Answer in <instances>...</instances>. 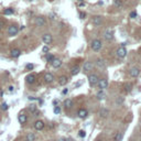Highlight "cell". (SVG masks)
Listing matches in <instances>:
<instances>
[{"mask_svg": "<svg viewBox=\"0 0 141 141\" xmlns=\"http://www.w3.org/2000/svg\"><path fill=\"white\" fill-rule=\"evenodd\" d=\"M101 41L98 40V39H95V40L92 41V44H90V46H92L93 51H95V52H98L99 50L101 49Z\"/></svg>", "mask_w": 141, "mask_h": 141, "instance_id": "1", "label": "cell"}, {"mask_svg": "<svg viewBox=\"0 0 141 141\" xmlns=\"http://www.w3.org/2000/svg\"><path fill=\"white\" fill-rule=\"evenodd\" d=\"M127 50L125 46H121V47H119L118 50H117V56H118L119 58H124L126 57V55H127Z\"/></svg>", "mask_w": 141, "mask_h": 141, "instance_id": "2", "label": "cell"}, {"mask_svg": "<svg viewBox=\"0 0 141 141\" xmlns=\"http://www.w3.org/2000/svg\"><path fill=\"white\" fill-rule=\"evenodd\" d=\"M104 37L106 41H111L114 39V31L111 29H107L104 34Z\"/></svg>", "mask_w": 141, "mask_h": 141, "instance_id": "3", "label": "cell"}, {"mask_svg": "<svg viewBox=\"0 0 141 141\" xmlns=\"http://www.w3.org/2000/svg\"><path fill=\"white\" fill-rule=\"evenodd\" d=\"M18 32H19V29H18V26H9V29H8V34L10 35V37H13V35H16Z\"/></svg>", "mask_w": 141, "mask_h": 141, "instance_id": "4", "label": "cell"}, {"mask_svg": "<svg viewBox=\"0 0 141 141\" xmlns=\"http://www.w3.org/2000/svg\"><path fill=\"white\" fill-rule=\"evenodd\" d=\"M98 87L103 90V89L107 88V86H108V81H107L106 78H103V79H100V81H98Z\"/></svg>", "mask_w": 141, "mask_h": 141, "instance_id": "5", "label": "cell"}, {"mask_svg": "<svg viewBox=\"0 0 141 141\" xmlns=\"http://www.w3.org/2000/svg\"><path fill=\"white\" fill-rule=\"evenodd\" d=\"M88 82L90 83V85H95V84H97V82H98L97 75H95V74H90V75L88 76Z\"/></svg>", "mask_w": 141, "mask_h": 141, "instance_id": "6", "label": "cell"}, {"mask_svg": "<svg viewBox=\"0 0 141 141\" xmlns=\"http://www.w3.org/2000/svg\"><path fill=\"white\" fill-rule=\"evenodd\" d=\"M139 74H140V68H138V67H132L130 69V75L132 77H137Z\"/></svg>", "mask_w": 141, "mask_h": 141, "instance_id": "7", "label": "cell"}, {"mask_svg": "<svg viewBox=\"0 0 141 141\" xmlns=\"http://www.w3.org/2000/svg\"><path fill=\"white\" fill-rule=\"evenodd\" d=\"M42 40H43V42L45 44H50L52 42V35L49 34V33H47V34H44L43 37H42Z\"/></svg>", "mask_w": 141, "mask_h": 141, "instance_id": "8", "label": "cell"}, {"mask_svg": "<svg viewBox=\"0 0 141 141\" xmlns=\"http://www.w3.org/2000/svg\"><path fill=\"white\" fill-rule=\"evenodd\" d=\"M51 63H52V66L54 67V68H58V67L62 65V61H61L60 58H54Z\"/></svg>", "mask_w": 141, "mask_h": 141, "instance_id": "9", "label": "cell"}, {"mask_svg": "<svg viewBox=\"0 0 141 141\" xmlns=\"http://www.w3.org/2000/svg\"><path fill=\"white\" fill-rule=\"evenodd\" d=\"M34 128L37 130H42L44 128V122L42 120H37L35 121V124H34Z\"/></svg>", "mask_w": 141, "mask_h": 141, "instance_id": "10", "label": "cell"}, {"mask_svg": "<svg viewBox=\"0 0 141 141\" xmlns=\"http://www.w3.org/2000/svg\"><path fill=\"white\" fill-rule=\"evenodd\" d=\"M35 24H37V26H43L44 24H45V20H44V18L42 17H39L35 19Z\"/></svg>", "mask_w": 141, "mask_h": 141, "instance_id": "11", "label": "cell"}, {"mask_svg": "<svg viewBox=\"0 0 141 141\" xmlns=\"http://www.w3.org/2000/svg\"><path fill=\"white\" fill-rule=\"evenodd\" d=\"M83 68H84V71H86V72L92 71V69H93V63H92V62H85Z\"/></svg>", "mask_w": 141, "mask_h": 141, "instance_id": "12", "label": "cell"}, {"mask_svg": "<svg viewBox=\"0 0 141 141\" xmlns=\"http://www.w3.org/2000/svg\"><path fill=\"white\" fill-rule=\"evenodd\" d=\"M101 22H103V20H101V17H99V16L93 18V23H94L95 26H100Z\"/></svg>", "mask_w": 141, "mask_h": 141, "instance_id": "13", "label": "cell"}, {"mask_svg": "<svg viewBox=\"0 0 141 141\" xmlns=\"http://www.w3.org/2000/svg\"><path fill=\"white\" fill-rule=\"evenodd\" d=\"M20 54H21V51L19 49H13L11 51V56H12V57H15V58L19 57V56H20Z\"/></svg>", "mask_w": 141, "mask_h": 141, "instance_id": "14", "label": "cell"}, {"mask_svg": "<svg viewBox=\"0 0 141 141\" xmlns=\"http://www.w3.org/2000/svg\"><path fill=\"white\" fill-rule=\"evenodd\" d=\"M18 119H19V122H20V124H26V120H28L26 115H24V114H20L19 117H18Z\"/></svg>", "mask_w": 141, "mask_h": 141, "instance_id": "15", "label": "cell"}, {"mask_svg": "<svg viewBox=\"0 0 141 141\" xmlns=\"http://www.w3.org/2000/svg\"><path fill=\"white\" fill-rule=\"evenodd\" d=\"M44 79H45L46 83H51V82H53L54 77H53V75L51 73H46L45 76H44Z\"/></svg>", "mask_w": 141, "mask_h": 141, "instance_id": "16", "label": "cell"}, {"mask_svg": "<svg viewBox=\"0 0 141 141\" xmlns=\"http://www.w3.org/2000/svg\"><path fill=\"white\" fill-rule=\"evenodd\" d=\"M87 110L86 109H79L78 110V117L79 118H86L87 117Z\"/></svg>", "mask_w": 141, "mask_h": 141, "instance_id": "17", "label": "cell"}, {"mask_svg": "<svg viewBox=\"0 0 141 141\" xmlns=\"http://www.w3.org/2000/svg\"><path fill=\"white\" fill-rule=\"evenodd\" d=\"M96 65H97L99 68H105V66H106V64H105L103 58H98L97 62H96Z\"/></svg>", "mask_w": 141, "mask_h": 141, "instance_id": "18", "label": "cell"}, {"mask_svg": "<svg viewBox=\"0 0 141 141\" xmlns=\"http://www.w3.org/2000/svg\"><path fill=\"white\" fill-rule=\"evenodd\" d=\"M26 83H29V84H33L35 82V76L34 75H28V76H26Z\"/></svg>", "mask_w": 141, "mask_h": 141, "instance_id": "19", "label": "cell"}, {"mask_svg": "<svg viewBox=\"0 0 141 141\" xmlns=\"http://www.w3.org/2000/svg\"><path fill=\"white\" fill-rule=\"evenodd\" d=\"M79 71H81L79 66H73L72 69H71V74L72 75H77L78 73H79Z\"/></svg>", "mask_w": 141, "mask_h": 141, "instance_id": "20", "label": "cell"}, {"mask_svg": "<svg viewBox=\"0 0 141 141\" xmlns=\"http://www.w3.org/2000/svg\"><path fill=\"white\" fill-rule=\"evenodd\" d=\"M34 140H35V135L34 133L30 132V133L26 135V141H34Z\"/></svg>", "mask_w": 141, "mask_h": 141, "instance_id": "21", "label": "cell"}, {"mask_svg": "<svg viewBox=\"0 0 141 141\" xmlns=\"http://www.w3.org/2000/svg\"><path fill=\"white\" fill-rule=\"evenodd\" d=\"M58 83H60V85H62V86L66 85V83H67V77H65V76H62V77H60V81H58Z\"/></svg>", "mask_w": 141, "mask_h": 141, "instance_id": "22", "label": "cell"}, {"mask_svg": "<svg viewBox=\"0 0 141 141\" xmlns=\"http://www.w3.org/2000/svg\"><path fill=\"white\" fill-rule=\"evenodd\" d=\"M73 105V101L71 100V99H66V100L64 101V106H65V108H71Z\"/></svg>", "mask_w": 141, "mask_h": 141, "instance_id": "23", "label": "cell"}, {"mask_svg": "<svg viewBox=\"0 0 141 141\" xmlns=\"http://www.w3.org/2000/svg\"><path fill=\"white\" fill-rule=\"evenodd\" d=\"M122 139V133L121 132H117L115 136V141H121Z\"/></svg>", "mask_w": 141, "mask_h": 141, "instance_id": "24", "label": "cell"}, {"mask_svg": "<svg viewBox=\"0 0 141 141\" xmlns=\"http://www.w3.org/2000/svg\"><path fill=\"white\" fill-rule=\"evenodd\" d=\"M12 13H13V9H10V8L5 9V15L6 16H10V15H12Z\"/></svg>", "mask_w": 141, "mask_h": 141, "instance_id": "25", "label": "cell"}, {"mask_svg": "<svg viewBox=\"0 0 141 141\" xmlns=\"http://www.w3.org/2000/svg\"><path fill=\"white\" fill-rule=\"evenodd\" d=\"M114 5H115L116 7H118V8H121V7H122L121 0H115V1H114Z\"/></svg>", "mask_w": 141, "mask_h": 141, "instance_id": "26", "label": "cell"}, {"mask_svg": "<svg viewBox=\"0 0 141 141\" xmlns=\"http://www.w3.org/2000/svg\"><path fill=\"white\" fill-rule=\"evenodd\" d=\"M100 116L101 117H107V116H108V110L107 109H101L100 110Z\"/></svg>", "mask_w": 141, "mask_h": 141, "instance_id": "27", "label": "cell"}, {"mask_svg": "<svg viewBox=\"0 0 141 141\" xmlns=\"http://www.w3.org/2000/svg\"><path fill=\"white\" fill-rule=\"evenodd\" d=\"M104 97H105L104 92H98L97 93V98L98 99H104Z\"/></svg>", "mask_w": 141, "mask_h": 141, "instance_id": "28", "label": "cell"}, {"mask_svg": "<svg viewBox=\"0 0 141 141\" xmlns=\"http://www.w3.org/2000/svg\"><path fill=\"white\" fill-rule=\"evenodd\" d=\"M54 58H55L54 55H52V54H47V55H46V60H47V62H52Z\"/></svg>", "mask_w": 141, "mask_h": 141, "instance_id": "29", "label": "cell"}, {"mask_svg": "<svg viewBox=\"0 0 141 141\" xmlns=\"http://www.w3.org/2000/svg\"><path fill=\"white\" fill-rule=\"evenodd\" d=\"M35 109H37V106H35V105H33V104H32L31 106L29 107V110H30V111H32V112H34Z\"/></svg>", "mask_w": 141, "mask_h": 141, "instance_id": "30", "label": "cell"}, {"mask_svg": "<svg viewBox=\"0 0 141 141\" xmlns=\"http://www.w3.org/2000/svg\"><path fill=\"white\" fill-rule=\"evenodd\" d=\"M1 109H2L3 111H6V110H8V105H7L6 103H3V104L1 105Z\"/></svg>", "mask_w": 141, "mask_h": 141, "instance_id": "31", "label": "cell"}, {"mask_svg": "<svg viewBox=\"0 0 141 141\" xmlns=\"http://www.w3.org/2000/svg\"><path fill=\"white\" fill-rule=\"evenodd\" d=\"M122 103H124V97H119L118 99H117V104L120 105V104H122Z\"/></svg>", "mask_w": 141, "mask_h": 141, "instance_id": "32", "label": "cell"}, {"mask_svg": "<svg viewBox=\"0 0 141 141\" xmlns=\"http://www.w3.org/2000/svg\"><path fill=\"white\" fill-rule=\"evenodd\" d=\"M131 89V84H126V92H130Z\"/></svg>", "mask_w": 141, "mask_h": 141, "instance_id": "33", "label": "cell"}, {"mask_svg": "<svg viewBox=\"0 0 141 141\" xmlns=\"http://www.w3.org/2000/svg\"><path fill=\"white\" fill-rule=\"evenodd\" d=\"M26 69H33V64H26Z\"/></svg>", "mask_w": 141, "mask_h": 141, "instance_id": "34", "label": "cell"}, {"mask_svg": "<svg viewBox=\"0 0 141 141\" xmlns=\"http://www.w3.org/2000/svg\"><path fill=\"white\" fill-rule=\"evenodd\" d=\"M136 17H137V12H136V11H132L131 13H130V18H132V19H135Z\"/></svg>", "mask_w": 141, "mask_h": 141, "instance_id": "35", "label": "cell"}, {"mask_svg": "<svg viewBox=\"0 0 141 141\" xmlns=\"http://www.w3.org/2000/svg\"><path fill=\"white\" fill-rule=\"evenodd\" d=\"M60 111H61L60 107H58V106H56V107L54 108V112H55V114H60Z\"/></svg>", "mask_w": 141, "mask_h": 141, "instance_id": "36", "label": "cell"}, {"mask_svg": "<svg viewBox=\"0 0 141 141\" xmlns=\"http://www.w3.org/2000/svg\"><path fill=\"white\" fill-rule=\"evenodd\" d=\"M85 135H86V133H85V131H84V130H81V131H79V136H81L82 138H84V137H85Z\"/></svg>", "mask_w": 141, "mask_h": 141, "instance_id": "37", "label": "cell"}, {"mask_svg": "<svg viewBox=\"0 0 141 141\" xmlns=\"http://www.w3.org/2000/svg\"><path fill=\"white\" fill-rule=\"evenodd\" d=\"M79 17H81V19H85V17H86L85 12H81V13H79Z\"/></svg>", "mask_w": 141, "mask_h": 141, "instance_id": "38", "label": "cell"}, {"mask_svg": "<svg viewBox=\"0 0 141 141\" xmlns=\"http://www.w3.org/2000/svg\"><path fill=\"white\" fill-rule=\"evenodd\" d=\"M47 51H49V47H47V46H44V47H43V52L46 53Z\"/></svg>", "mask_w": 141, "mask_h": 141, "instance_id": "39", "label": "cell"}, {"mask_svg": "<svg viewBox=\"0 0 141 141\" xmlns=\"http://www.w3.org/2000/svg\"><path fill=\"white\" fill-rule=\"evenodd\" d=\"M13 88H15L13 86H10L9 87V92H13Z\"/></svg>", "mask_w": 141, "mask_h": 141, "instance_id": "40", "label": "cell"}, {"mask_svg": "<svg viewBox=\"0 0 141 141\" xmlns=\"http://www.w3.org/2000/svg\"><path fill=\"white\" fill-rule=\"evenodd\" d=\"M3 24H5V23H3L2 21H0V29H1V28H2V26H3Z\"/></svg>", "mask_w": 141, "mask_h": 141, "instance_id": "41", "label": "cell"}, {"mask_svg": "<svg viewBox=\"0 0 141 141\" xmlns=\"http://www.w3.org/2000/svg\"><path fill=\"white\" fill-rule=\"evenodd\" d=\"M3 92H2V88H0V96H2Z\"/></svg>", "mask_w": 141, "mask_h": 141, "instance_id": "42", "label": "cell"}, {"mask_svg": "<svg viewBox=\"0 0 141 141\" xmlns=\"http://www.w3.org/2000/svg\"><path fill=\"white\" fill-rule=\"evenodd\" d=\"M60 141H66V140H65V139H61Z\"/></svg>", "mask_w": 141, "mask_h": 141, "instance_id": "43", "label": "cell"}, {"mask_svg": "<svg viewBox=\"0 0 141 141\" xmlns=\"http://www.w3.org/2000/svg\"><path fill=\"white\" fill-rule=\"evenodd\" d=\"M78 1H83V0H78Z\"/></svg>", "mask_w": 141, "mask_h": 141, "instance_id": "44", "label": "cell"}, {"mask_svg": "<svg viewBox=\"0 0 141 141\" xmlns=\"http://www.w3.org/2000/svg\"><path fill=\"white\" fill-rule=\"evenodd\" d=\"M97 141H100V140H97Z\"/></svg>", "mask_w": 141, "mask_h": 141, "instance_id": "45", "label": "cell"}]
</instances>
